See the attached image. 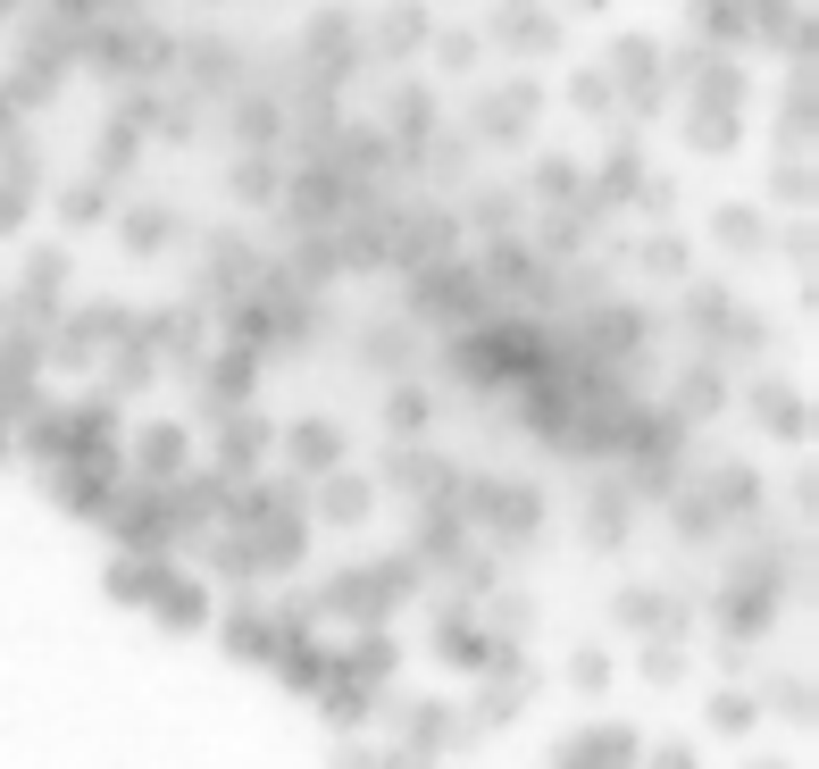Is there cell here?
<instances>
[{
    "mask_svg": "<svg viewBox=\"0 0 819 769\" xmlns=\"http://www.w3.org/2000/svg\"><path fill=\"white\" fill-rule=\"evenodd\" d=\"M343 444H335V427H301V460H310V469H318V460H335Z\"/></svg>",
    "mask_w": 819,
    "mask_h": 769,
    "instance_id": "obj_3",
    "label": "cell"
},
{
    "mask_svg": "<svg viewBox=\"0 0 819 769\" xmlns=\"http://www.w3.org/2000/svg\"><path fill=\"white\" fill-rule=\"evenodd\" d=\"M711 719H719V728H753V703H744V694H719Z\"/></svg>",
    "mask_w": 819,
    "mask_h": 769,
    "instance_id": "obj_5",
    "label": "cell"
},
{
    "mask_svg": "<svg viewBox=\"0 0 819 769\" xmlns=\"http://www.w3.org/2000/svg\"><path fill=\"white\" fill-rule=\"evenodd\" d=\"M627 753H636L627 728H577L569 744H560V761H627Z\"/></svg>",
    "mask_w": 819,
    "mask_h": 769,
    "instance_id": "obj_1",
    "label": "cell"
},
{
    "mask_svg": "<svg viewBox=\"0 0 819 769\" xmlns=\"http://www.w3.org/2000/svg\"><path fill=\"white\" fill-rule=\"evenodd\" d=\"M318 510H326V519H335V527L368 519V485H360V477H335V494H318Z\"/></svg>",
    "mask_w": 819,
    "mask_h": 769,
    "instance_id": "obj_2",
    "label": "cell"
},
{
    "mask_svg": "<svg viewBox=\"0 0 819 769\" xmlns=\"http://www.w3.org/2000/svg\"><path fill=\"white\" fill-rule=\"evenodd\" d=\"M569 678H577V686H585V694H594V686H602V678H611V661H602V652H577V661H569Z\"/></svg>",
    "mask_w": 819,
    "mask_h": 769,
    "instance_id": "obj_4",
    "label": "cell"
}]
</instances>
